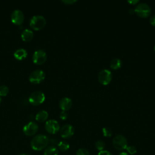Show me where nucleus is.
I'll list each match as a JSON object with an SVG mask.
<instances>
[{
    "instance_id": "1",
    "label": "nucleus",
    "mask_w": 155,
    "mask_h": 155,
    "mask_svg": "<svg viewBox=\"0 0 155 155\" xmlns=\"http://www.w3.org/2000/svg\"><path fill=\"white\" fill-rule=\"evenodd\" d=\"M49 142L48 137L44 134H37L34 136L30 142L31 148L35 151H41L45 148Z\"/></svg>"
},
{
    "instance_id": "2",
    "label": "nucleus",
    "mask_w": 155,
    "mask_h": 155,
    "mask_svg": "<svg viewBox=\"0 0 155 155\" xmlns=\"http://www.w3.org/2000/svg\"><path fill=\"white\" fill-rule=\"evenodd\" d=\"M134 13H136L138 16L146 18H148L151 13V9L150 5L145 2L140 3L137 4L134 9Z\"/></svg>"
},
{
    "instance_id": "3",
    "label": "nucleus",
    "mask_w": 155,
    "mask_h": 155,
    "mask_svg": "<svg viewBox=\"0 0 155 155\" xmlns=\"http://www.w3.org/2000/svg\"><path fill=\"white\" fill-rule=\"evenodd\" d=\"M46 22L45 17L42 15H35L30 19V26L35 30H39L44 27Z\"/></svg>"
},
{
    "instance_id": "4",
    "label": "nucleus",
    "mask_w": 155,
    "mask_h": 155,
    "mask_svg": "<svg viewBox=\"0 0 155 155\" xmlns=\"http://www.w3.org/2000/svg\"><path fill=\"white\" fill-rule=\"evenodd\" d=\"M45 94L41 91H35L31 93L28 97L29 102L35 106L39 105L45 101Z\"/></svg>"
},
{
    "instance_id": "5",
    "label": "nucleus",
    "mask_w": 155,
    "mask_h": 155,
    "mask_svg": "<svg viewBox=\"0 0 155 155\" xmlns=\"http://www.w3.org/2000/svg\"><path fill=\"white\" fill-rule=\"evenodd\" d=\"M97 79L101 84L107 85L112 80V73L111 71L108 69H102L98 73Z\"/></svg>"
},
{
    "instance_id": "6",
    "label": "nucleus",
    "mask_w": 155,
    "mask_h": 155,
    "mask_svg": "<svg viewBox=\"0 0 155 155\" xmlns=\"http://www.w3.org/2000/svg\"><path fill=\"white\" fill-rule=\"evenodd\" d=\"M113 145L117 150H124L128 146L127 140L123 135L117 134L113 139Z\"/></svg>"
},
{
    "instance_id": "7",
    "label": "nucleus",
    "mask_w": 155,
    "mask_h": 155,
    "mask_svg": "<svg viewBox=\"0 0 155 155\" xmlns=\"http://www.w3.org/2000/svg\"><path fill=\"white\" fill-rule=\"evenodd\" d=\"M47 60V53L42 50L39 49L36 50L32 56V61L33 63L37 65H41L44 64Z\"/></svg>"
},
{
    "instance_id": "8",
    "label": "nucleus",
    "mask_w": 155,
    "mask_h": 155,
    "mask_svg": "<svg viewBox=\"0 0 155 155\" xmlns=\"http://www.w3.org/2000/svg\"><path fill=\"white\" fill-rule=\"evenodd\" d=\"M45 74L42 70H35L29 76V81L33 84H39L45 79Z\"/></svg>"
},
{
    "instance_id": "9",
    "label": "nucleus",
    "mask_w": 155,
    "mask_h": 155,
    "mask_svg": "<svg viewBox=\"0 0 155 155\" xmlns=\"http://www.w3.org/2000/svg\"><path fill=\"white\" fill-rule=\"evenodd\" d=\"M45 128L48 133L54 134L59 131L60 125L57 120L54 119H50L45 122Z\"/></svg>"
},
{
    "instance_id": "10",
    "label": "nucleus",
    "mask_w": 155,
    "mask_h": 155,
    "mask_svg": "<svg viewBox=\"0 0 155 155\" xmlns=\"http://www.w3.org/2000/svg\"><path fill=\"white\" fill-rule=\"evenodd\" d=\"M38 128L39 127L36 123L34 122H30L24 126L22 130L26 136H31L37 133Z\"/></svg>"
},
{
    "instance_id": "11",
    "label": "nucleus",
    "mask_w": 155,
    "mask_h": 155,
    "mask_svg": "<svg viewBox=\"0 0 155 155\" xmlns=\"http://www.w3.org/2000/svg\"><path fill=\"white\" fill-rule=\"evenodd\" d=\"M59 132L60 135L62 138L68 139L73 136L74 133V129L71 125L65 124L60 128Z\"/></svg>"
},
{
    "instance_id": "12",
    "label": "nucleus",
    "mask_w": 155,
    "mask_h": 155,
    "mask_svg": "<svg viewBox=\"0 0 155 155\" xmlns=\"http://www.w3.org/2000/svg\"><path fill=\"white\" fill-rule=\"evenodd\" d=\"M10 18L13 24L16 25H21L24 21V15L21 10L16 9L12 12Z\"/></svg>"
},
{
    "instance_id": "13",
    "label": "nucleus",
    "mask_w": 155,
    "mask_h": 155,
    "mask_svg": "<svg viewBox=\"0 0 155 155\" xmlns=\"http://www.w3.org/2000/svg\"><path fill=\"white\" fill-rule=\"evenodd\" d=\"M59 108L62 111H67L70 110L72 106V101L70 98L64 97L62 98L59 102Z\"/></svg>"
},
{
    "instance_id": "14",
    "label": "nucleus",
    "mask_w": 155,
    "mask_h": 155,
    "mask_svg": "<svg viewBox=\"0 0 155 155\" xmlns=\"http://www.w3.org/2000/svg\"><path fill=\"white\" fill-rule=\"evenodd\" d=\"M33 38V32L31 30L25 28L21 33V38L25 42L30 41Z\"/></svg>"
},
{
    "instance_id": "15",
    "label": "nucleus",
    "mask_w": 155,
    "mask_h": 155,
    "mask_svg": "<svg viewBox=\"0 0 155 155\" xmlns=\"http://www.w3.org/2000/svg\"><path fill=\"white\" fill-rule=\"evenodd\" d=\"M15 58L18 60H22L27 56V51L24 48L17 49L13 54Z\"/></svg>"
},
{
    "instance_id": "16",
    "label": "nucleus",
    "mask_w": 155,
    "mask_h": 155,
    "mask_svg": "<svg viewBox=\"0 0 155 155\" xmlns=\"http://www.w3.org/2000/svg\"><path fill=\"white\" fill-rule=\"evenodd\" d=\"M48 117V114L47 111H46L45 110H41L36 114L35 119L37 121L39 122H42L45 121L47 119Z\"/></svg>"
},
{
    "instance_id": "17",
    "label": "nucleus",
    "mask_w": 155,
    "mask_h": 155,
    "mask_svg": "<svg viewBox=\"0 0 155 155\" xmlns=\"http://www.w3.org/2000/svg\"><path fill=\"white\" fill-rule=\"evenodd\" d=\"M121 66H122V61L119 58L113 59L110 63V68L114 70L119 69L121 67Z\"/></svg>"
},
{
    "instance_id": "18",
    "label": "nucleus",
    "mask_w": 155,
    "mask_h": 155,
    "mask_svg": "<svg viewBox=\"0 0 155 155\" xmlns=\"http://www.w3.org/2000/svg\"><path fill=\"white\" fill-rule=\"evenodd\" d=\"M44 155H58V149L53 145L48 146L45 149Z\"/></svg>"
},
{
    "instance_id": "19",
    "label": "nucleus",
    "mask_w": 155,
    "mask_h": 155,
    "mask_svg": "<svg viewBox=\"0 0 155 155\" xmlns=\"http://www.w3.org/2000/svg\"><path fill=\"white\" fill-rule=\"evenodd\" d=\"M58 147L61 151H65L69 149L70 145L67 142L62 140V141H60L58 143Z\"/></svg>"
},
{
    "instance_id": "20",
    "label": "nucleus",
    "mask_w": 155,
    "mask_h": 155,
    "mask_svg": "<svg viewBox=\"0 0 155 155\" xmlns=\"http://www.w3.org/2000/svg\"><path fill=\"white\" fill-rule=\"evenodd\" d=\"M105 147V145L104 142L101 140H99L96 141L95 143V147L99 151L104 150Z\"/></svg>"
},
{
    "instance_id": "21",
    "label": "nucleus",
    "mask_w": 155,
    "mask_h": 155,
    "mask_svg": "<svg viewBox=\"0 0 155 155\" xmlns=\"http://www.w3.org/2000/svg\"><path fill=\"white\" fill-rule=\"evenodd\" d=\"M9 92L8 87L5 85L0 86V96H5Z\"/></svg>"
},
{
    "instance_id": "22",
    "label": "nucleus",
    "mask_w": 155,
    "mask_h": 155,
    "mask_svg": "<svg viewBox=\"0 0 155 155\" xmlns=\"http://www.w3.org/2000/svg\"><path fill=\"white\" fill-rule=\"evenodd\" d=\"M127 151V153L130 155H133L136 153L137 152V148L135 146L133 145H128L125 149Z\"/></svg>"
},
{
    "instance_id": "23",
    "label": "nucleus",
    "mask_w": 155,
    "mask_h": 155,
    "mask_svg": "<svg viewBox=\"0 0 155 155\" xmlns=\"http://www.w3.org/2000/svg\"><path fill=\"white\" fill-rule=\"evenodd\" d=\"M76 155H90V153L88 150L84 148H81L77 150Z\"/></svg>"
},
{
    "instance_id": "24",
    "label": "nucleus",
    "mask_w": 155,
    "mask_h": 155,
    "mask_svg": "<svg viewBox=\"0 0 155 155\" xmlns=\"http://www.w3.org/2000/svg\"><path fill=\"white\" fill-rule=\"evenodd\" d=\"M102 134H103L104 136H105V137H111L112 135L111 130L109 128L104 127L102 128Z\"/></svg>"
},
{
    "instance_id": "25",
    "label": "nucleus",
    "mask_w": 155,
    "mask_h": 155,
    "mask_svg": "<svg viewBox=\"0 0 155 155\" xmlns=\"http://www.w3.org/2000/svg\"><path fill=\"white\" fill-rule=\"evenodd\" d=\"M68 117V113L65 111H62L60 113V118L62 120H66Z\"/></svg>"
},
{
    "instance_id": "26",
    "label": "nucleus",
    "mask_w": 155,
    "mask_h": 155,
    "mask_svg": "<svg viewBox=\"0 0 155 155\" xmlns=\"http://www.w3.org/2000/svg\"><path fill=\"white\" fill-rule=\"evenodd\" d=\"M62 2L67 5H71L77 2L76 0H62Z\"/></svg>"
},
{
    "instance_id": "27",
    "label": "nucleus",
    "mask_w": 155,
    "mask_h": 155,
    "mask_svg": "<svg viewBox=\"0 0 155 155\" xmlns=\"http://www.w3.org/2000/svg\"><path fill=\"white\" fill-rule=\"evenodd\" d=\"M97 155H112V154L107 150H102L98 153Z\"/></svg>"
},
{
    "instance_id": "28",
    "label": "nucleus",
    "mask_w": 155,
    "mask_h": 155,
    "mask_svg": "<svg viewBox=\"0 0 155 155\" xmlns=\"http://www.w3.org/2000/svg\"><path fill=\"white\" fill-rule=\"evenodd\" d=\"M150 23L151 25L155 26V15H152L150 18Z\"/></svg>"
},
{
    "instance_id": "29",
    "label": "nucleus",
    "mask_w": 155,
    "mask_h": 155,
    "mask_svg": "<svg viewBox=\"0 0 155 155\" xmlns=\"http://www.w3.org/2000/svg\"><path fill=\"white\" fill-rule=\"evenodd\" d=\"M138 0H130V1H127V2L130 4L131 5H136L137 3H139Z\"/></svg>"
},
{
    "instance_id": "30",
    "label": "nucleus",
    "mask_w": 155,
    "mask_h": 155,
    "mask_svg": "<svg viewBox=\"0 0 155 155\" xmlns=\"http://www.w3.org/2000/svg\"><path fill=\"white\" fill-rule=\"evenodd\" d=\"M128 13H129L130 15H133V13H134V9H132V8L130 9V10H128Z\"/></svg>"
},
{
    "instance_id": "31",
    "label": "nucleus",
    "mask_w": 155,
    "mask_h": 155,
    "mask_svg": "<svg viewBox=\"0 0 155 155\" xmlns=\"http://www.w3.org/2000/svg\"><path fill=\"white\" fill-rule=\"evenodd\" d=\"M119 155H129L127 152H122Z\"/></svg>"
},
{
    "instance_id": "32",
    "label": "nucleus",
    "mask_w": 155,
    "mask_h": 155,
    "mask_svg": "<svg viewBox=\"0 0 155 155\" xmlns=\"http://www.w3.org/2000/svg\"><path fill=\"white\" fill-rule=\"evenodd\" d=\"M20 155H30V154H27V153H22V154H21Z\"/></svg>"
},
{
    "instance_id": "33",
    "label": "nucleus",
    "mask_w": 155,
    "mask_h": 155,
    "mask_svg": "<svg viewBox=\"0 0 155 155\" xmlns=\"http://www.w3.org/2000/svg\"><path fill=\"white\" fill-rule=\"evenodd\" d=\"M1 96H0V103H1Z\"/></svg>"
},
{
    "instance_id": "34",
    "label": "nucleus",
    "mask_w": 155,
    "mask_h": 155,
    "mask_svg": "<svg viewBox=\"0 0 155 155\" xmlns=\"http://www.w3.org/2000/svg\"><path fill=\"white\" fill-rule=\"evenodd\" d=\"M154 50L155 51V45H154Z\"/></svg>"
}]
</instances>
